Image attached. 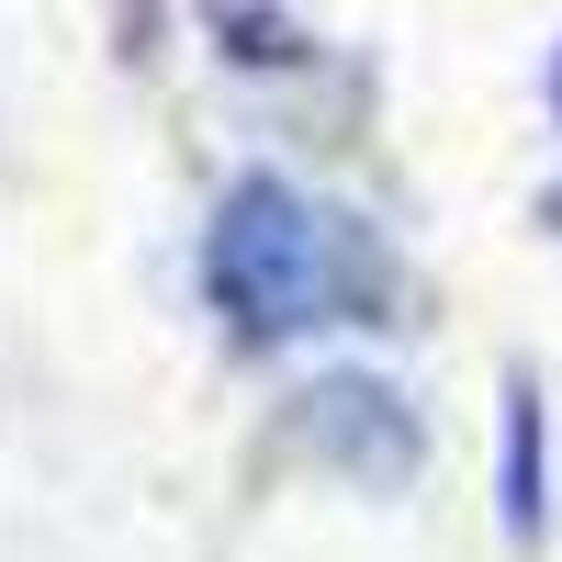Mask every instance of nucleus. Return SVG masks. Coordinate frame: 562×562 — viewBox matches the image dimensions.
<instances>
[{
    "mask_svg": "<svg viewBox=\"0 0 562 562\" xmlns=\"http://www.w3.org/2000/svg\"><path fill=\"white\" fill-rule=\"evenodd\" d=\"M495 495H506V529L518 540L551 529V405H540L529 371L506 383V473H495Z\"/></svg>",
    "mask_w": 562,
    "mask_h": 562,
    "instance_id": "obj_3",
    "label": "nucleus"
},
{
    "mask_svg": "<svg viewBox=\"0 0 562 562\" xmlns=\"http://www.w3.org/2000/svg\"><path fill=\"white\" fill-rule=\"evenodd\" d=\"M281 439H293L315 473H349L371 495H394L416 484V461H428V439H416V416L383 394V383H360V371H338V383H315L293 394V416H281Z\"/></svg>",
    "mask_w": 562,
    "mask_h": 562,
    "instance_id": "obj_2",
    "label": "nucleus"
},
{
    "mask_svg": "<svg viewBox=\"0 0 562 562\" xmlns=\"http://www.w3.org/2000/svg\"><path fill=\"white\" fill-rule=\"evenodd\" d=\"M203 293L237 349H281V338H315V326H383L394 281L349 214L248 169L203 225Z\"/></svg>",
    "mask_w": 562,
    "mask_h": 562,
    "instance_id": "obj_1",
    "label": "nucleus"
},
{
    "mask_svg": "<svg viewBox=\"0 0 562 562\" xmlns=\"http://www.w3.org/2000/svg\"><path fill=\"white\" fill-rule=\"evenodd\" d=\"M551 113H562V68H551Z\"/></svg>",
    "mask_w": 562,
    "mask_h": 562,
    "instance_id": "obj_4",
    "label": "nucleus"
}]
</instances>
